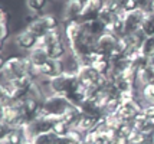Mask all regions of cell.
<instances>
[{"instance_id":"cell-1","label":"cell","mask_w":154,"mask_h":144,"mask_svg":"<svg viewBox=\"0 0 154 144\" xmlns=\"http://www.w3.org/2000/svg\"><path fill=\"white\" fill-rule=\"evenodd\" d=\"M23 19H25V23H26V29L29 32H32L35 36H38L39 39L43 38L49 30L62 26L60 17L54 13H43V14L30 13L26 14Z\"/></svg>"},{"instance_id":"cell-2","label":"cell","mask_w":154,"mask_h":144,"mask_svg":"<svg viewBox=\"0 0 154 144\" xmlns=\"http://www.w3.org/2000/svg\"><path fill=\"white\" fill-rule=\"evenodd\" d=\"M58 120H59V118H55V117H51V115H45V114L40 112L36 118H33L32 121H29V123L23 127L27 141L32 143L35 138L38 137V136H40V134L54 131L55 124L58 123Z\"/></svg>"},{"instance_id":"cell-3","label":"cell","mask_w":154,"mask_h":144,"mask_svg":"<svg viewBox=\"0 0 154 144\" xmlns=\"http://www.w3.org/2000/svg\"><path fill=\"white\" fill-rule=\"evenodd\" d=\"M78 85L79 81L76 74H71V72H62L60 75L48 79V87L51 94H58V95H68Z\"/></svg>"},{"instance_id":"cell-4","label":"cell","mask_w":154,"mask_h":144,"mask_svg":"<svg viewBox=\"0 0 154 144\" xmlns=\"http://www.w3.org/2000/svg\"><path fill=\"white\" fill-rule=\"evenodd\" d=\"M74 105V104L69 103L65 95H58V94H51L46 98H43L42 101V107H40V112L45 114V115H51L55 118H60L63 115L66 110Z\"/></svg>"},{"instance_id":"cell-5","label":"cell","mask_w":154,"mask_h":144,"mask_svg":"<svg viewBox=\"0 0 154 144\" xmlns=\"http://www.w3.org/2000/svg\"><path fill=\"white\" fill-rule=\"evenodd\" d=\"M82 10H84V0H66L59 14L62 25H65L68 22L79 20Z\"/></svg>"},{"instance_id":"cell-6","label":"cell","mask_w":154,"mask_h":144,"mask_svg":"<svg viewBox=\"0 0 154 144\" xmlns=\"http://www.w3.org/2000/svg\"><path fill=\"white\" fill-rule=\"evenodd\" d=\"M146 16L147 13L146 12H143L140 9H135V10H131V12H127L125 13V17H124V29H125V35H131L137 32V30H140L141 29V25H143V22L146 19Z\"/></svg>"},{"instance_id":"cell-7","label":"cell","mask_w":154,"mask_h":144,"mask_svg":"<svg viewBox=\"0 0 154 144\" xmlns=\"http://www.w3.org/2000/svg\"><path fill=\"white\" fill-rule=\"evenodd\" d=\"M104 6H105L104 0H84V10H82L79 20L82 23H85V22L98 19Z\"/></svg>"},{"instance_id":"cell-8","label":"cell","mask_w":154,"mask_h":144,"mask_svg":"<svg viewBox=\"0 0 154 144\" xmlns=\"http://www.w3.org/2000/svg\"><path fill=\"white\" fill-rule=\"evenodd\" d=\"M14 43L20 51H25V52H30L33 48H36L39 45V38L35 36L32 32H29L27 29H23L22 32L14 36Z\"/></svg>"},{"instance_id":"cell-9","label":"cell","mask_w":154,"mask_h":144,"mask_svg":"<svg viewBox=\"0 0 154 144\" xmlns=\"http://www.w3.org/2000/svg\"><path fill=\"white\" fill-rule=\"evenodd\" d=\"M62 29H63V38H65V42L66 45L72 43V42L78 41L79 38L84 36L85 30H84V23L81 20H74V22H68L65 25H62Z\"/></svg>"},{"instance_id":"cell-10","label":"cell","mask_w":154,"mask_h":144,"mask_svg":"<svg viewBox=\"0 0 154 144\" xmlns=\"http://www.w3.org/2000/svg\"><path fill=\"white\" fill-rule=\"evenodd\" d=\"M118 36L111 32H105V33L98 38V43H97V52L101 54V55H105V56H109V54L114 51V48L117 46L118 43Z\"/></svg>"},{"instance_id":"cell-11","label":"cell","mask_w":154,"mask_h":144,"mask_svg":"<svg viewBox=\"0 0 154 144\" xmlns=\"http://www.w3.org/2000/svg\"><path fill=\"white\" fill-rule=\"evenodd\" d=\"M147 85H154V61H150L147 65L138 69L137 75V89L147 87Z\"/></svg>"},{"instance_id":"cell-12","label":"cell","mask_w":154,"mask_h":144,"mask_svg":"<svg viewBox=\"0 0 154 144\" xmlns=\"http://www.w3.org/2000/svg\"><path fill=\"white\" fill-rule=\"evenodd\" d=\"M101 74H98L97 71H95L92 66H81L79 71H78V81L82 87H89V85H94L97 81H98V78H100Z\"/></svg>"},{"instance_id":"cell-13","label":"cell","mask_w":154,"mask_h":144,"mask_svg":"<svg viewBox=\"0 0 154 144\" xmlns=\"http://www.w3.org/2000/svg\"><path fill=\"white\" fill-rule=\"evenodd\" d=\"M40 75L43 78H54V76H58L63 72V65H62V61H56V59H49V61L39 69Z\"/></svg>"},{"instance_id":"cell-14","label":"cell","mask_w":154,"mask_h":144,"mask_svg":"<svg viewBox=\"0 0 154 144\" xmlns=\"http://www.w3.org/2000/svg\"><path fill=\"white\" fill-rule=\"evenodd\" d=\"M27 56H29V59L32 62V65L38 69H40L49 59H51L49 55H48L46 49L43 48V46H40V45H38L36 48H33L30 52H27Z\"/></svg>"},{"instance_id":"cell-15","label":"cell","mask_w":154,"mask_h":144,"mask_svg":"<svg viewBox=\"0 0 154 144\" xmlns=\"http://www.w3.org/2000/svg\"><path fill=\"white\" fill-rule=\"evenodd\" d=\"M2 144H27L26 134L23 128H12L5 137L0 138Z\"/></svg>"},{"instance_id":"cell-16","label":"cell","mask_w":154,"mask_h":144,"mask_svg":"<svg viewBox=\"0 0 154 144\" xmlns=\"http://www.w3.org/2000/svg\"><path fill=\"white\" fill-rule=\"evenodd\" d=\"M84 30H85V33L89 35V36H92V38H100L102 35L107 32L108 29L107 26L100 20V19H95V20H89V22H85L84 23Z\"/></svg>"},{"instance_id":"cell-17","label":"cell","mask_w":154,"mask_h":144,"mask_svg":"<svg viewBox=\"0 0 154 144\" xmlns=\"http://www.w3.org/2000/svg\"><path fill=\"white\" fill-rule=\"evenodd\" d=\"M98 123H100V118H95V117L82 114L79 123H78V125H76V128H78L81 133L87 134V133H91L92 130H95V127L98 125Z\"/></svg>"},{"instance_id":"cell-18","label":"cell","mask_w":154,"mask_h":144,"mask_svg":"<svg viewBox=\"0 0 154 144\" xmlns=\"http://www.w3.org/2000/svg\"><path fill=\"white\" fill-rule=\"evenodd\" d=\"M51 0H25V6L26 9L33 14H43L46 13L45 9H46V5Z\"/></svg>"},{"instance_id":"cell-19","label":"cell","mask_w":154,"mask_h":144,"mask_svg":"<svg viewBox=\"0 0 154 144\" xmlns=\"http://www.w3.org/2000/svg\"><path fill=\"white\" fill-rule=\"evenodd\" d=\"M140 52L143 56H146L150 61H154V36H148L143 42L140 48Z\"/></svg>"},{"instance_id":"cell-20","label":"cell","mask_w":154,"mask_h":144,"mask_svg":"<svg viewBox=\"0 0 154 144\" xmlns=\"http://www.w3.org/2000/svg\"><path fill=\"white\" fill-rule=\"evenodd\" d=\"M141 30L144 32L146 36H154V12L153 13H147L146 19L141 25Z\"/></svg>"},{"instance_id":"cell-21","label":"cell","mask_w":154,"mask_h":144,"mask_svg":"<svg viewBox=\"0 0 154 144\" xmlns=\"http://www.w3.org/2000/svg\"><path fill=\"white\" fill-rule=\"evenodd\" d=\"M140 98L144 104H154V85L140 88Z\"/></svg>"},{"instance_id":"cell-22","label":"cell","mask_w":154,"mask_h":144,"mask_svg":"<svg viewBox=\"0 0 154 144\" xmlns=\"http://www.w3.org/2000/svg\"><path fill=\"white\" fill-rule=\"evenodd\" d=\"M56 138H58V136L55 134L54 131L43 133V134H40V136H38L35 138L32 141V144H55L56 143Z\"/></svg>"},{"instance_id":"cell-23","label":"cell","mask_w":154,"mask_h":144,"mask_svg":"<svg viewBox=\"0 0 154 144\" xmlns=\"http://www.w3.org/2000/svg\"><path fill=\"white\" fill-rule=\"evenodd\" d=\"M98 19H100L105 26H107V29H108V26L109 25H112V22L117 19V14L115 13H112L111 10H108L107 7L104 6V9L101 10V13H100V16H98Z\"/></svg>"},{"instance_id":"cell-24","label":"cell","mask_w":154,"mask_h":144,"mask_svg":"<svg viewBox=\"0 0 154 144\" xmlns=\"http://www.w3.org/2000/svg\"><path fill=\"white\" fill-rule=\"evenodd\" d=\"M137 7L146 12V13H153L154 12V0H135Z\"/></svg>"},{"instance_id":"cell-25","label":"cell","mask_w":154,"mask_h":144,"mask_svg":"<svg viewBox=\"0 0 154 144\" xmlns=\"http://www.w3.org/2000/svg\"><path fill=\"white\" fill-rule=\"evenodd\" d=\"M12 32V26L6 23H0V39H2V46H5V42L9 39Z\"/></svg>"},{"instance_id":"cell-26","label":"cell","mask_w":154,"mask_h":144,"mask_svg":"<svg viewBox=\"0 0 154 144\" xmlns=\"http://www.w3.org/2000/svg\"><path fill=\"white\" fill-rule=\"evenodd\" d=\"M147 118L154 120V104H144L143 105V111H141Z\"/></svg>"},{"instance_id":"cell-27","label":"cell","mask_w":154,"mask_h":144,"mask_svg":"<svg viewBox=\"0 0 154 144\" xmlns=\"http://www.w3.org/2000/svg\"><path fill=\"white\" fill-rule=\"evenodd\" d=\"M151 144H154V133H151Z\"/></svg>"}]
</instances>
